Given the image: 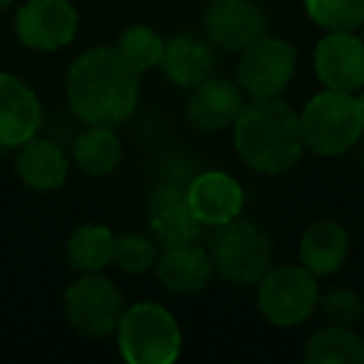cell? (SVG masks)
Masks as SVG:
<instances>
[{
  "instance_id": "cell-3",
  "label": "cell",
  "mask_w": 364,
  "mask_h": 364,
  "mask_svg": "<svg viewBox=\"0 0 364 364\" xmlns=\"http://www.w3.org/2000/svg\"><path fill=\"white\" fill-rule=\"evenodd\" d=\"M299 130L314 155L334 157L352 150L364 132L359 97L339 90L319 92L299 112Z\"/></svg>"
},
{
  "instance_id": "cell-14",
  "label": "cell",
  "mask_w": 364,
  "mask_h": 364,
  "mask_svg": "<svg viewBox=\"0 0 364 364\" xmlns=\"http://www.w3.org/2000/svg\"><path fill=\"white\" fill-rule=\"evenodd\" d=\"M245 107V92L237 82L225 77H208L190 90L185 117L200 132H218L235 125Z\"/></svg>"
},
{
  "instance_id": "cell-7",
  "label": "cell",
  "mask_w": 364,
  "mask_h": 364,
  "mask_svg": "<svg viewBox=\"0 0 364 364\" xmlns=\"http://www.w3.org/2000/svg\"><path fill=\"white\" fill-rule=\"evenodd\" d=\"M319 287L317 277L302 264H284L272 267L257 289L259 312L274 327H297L317 309Z\"/></svg>"
},
{
  "instance_id": "cell-12",
  "label": "cell",
  "mask_w": 364,
  "mask_h": 364,
  "mask_svg": "<svg viewBox=\"0 0 364 364\" xmlns=\"http://www.w3.org/2000/svg\"><path fill=\"white\" fill-rule=\"evenodd\" d=\"M43 105L36 90L13 73H0V147H21L38 135Z\"/></svg>"
},
{
  "instance_id": "cell-24",
  "label": "cell",
  "mask_w": 364,
  "mask_h": 364,
  "mask_svg": "<svg viewBox=\"0 0 364 364\" xmlns=\"http://www.w3.org/2000/svg\"><path fill=\"white\" fill-rule=\"evenodd\" d=\"M304 6L327 33H354L364 26V0H304Z\"/></svg>"
},
{
  "instance_id": "cell-6",
  "label": "cell",
  "mask_w": 364,
  "mask_h": 364,
  "mask_svg": "<svg viewBox=\"0 0 364 364\" xmlns=\"http://www.w3.org/2000/svg\"><path fill=\"white\" fill-rule=\"evenodd\" d=\"M63 309L70 327L82 337H107L117 332V324L125 314V297L110 277L100 272H82L65 289Z\"/></svg>"
},
{
  "instance_id": "cell-15",
  "label": "cell",
  "mask_w": 364,
  "mask_h": 364,
  "mask_svg": "<svg viewBox=\"0 0 364 364\" xmlns=\"http://www.w3.org/2000/svg\"><path fill=\"white\" fill-rule=\"evenodd\" d=\"M195 218L210 228H220L240 218L245 193L240 182L228 172L210 170L198 175L185 190Z\"/></svg>"
},
{
  "instance_id": "cell-25",
  "label": "cell",
  "mask_w": 364,
  "mask_h": 364,
  "mask_svg": "<svg viewBox=\"0 0 364 364\" xmlns=\"http://www.w3.org/2000/svg\"><path fill=\"white\" fill-rule=\"evenodd\" d=\"M160 257L157 240L147 237L142 232H122L112 240V264L127 274H142L147 269H155Z\"/></svg>"
},
{
  "instance_id": "cell-27",
  "label": "cell",
  "mask_w": 364,
  "mask_h": 364,
  "mask_svg": "<svg viewBox=\"0 0 364 364\" xmlns=\"http://www.w3.org/2000/svg\"><path fill=\"white\" fill-rule=\"evenodd\" d=\"M13 3H16V0H0V11H8Z\"/></svg>"
},
{
  "instance_id": "cell-21",
  "label": "cell",
  "mask_w": 364,
  "mask_h": 364,
  "mask_svg": "<svg viewBox=\"0 0 364 364\" xmlns=\"http://www.w3.org/2000/svg\"><path fill=\"white\" fill-rule=\"evenodd\" d=\"M307 364H364V337L352 327L327 324L304 344Z\"/></svg>"
},
{
  "instance_id": "cell-5",
  "label": "cell",
  "mask_w": 364,
  "mask_h": 364,
  "mask_svg": "<svg viewBox=\"0 0 364 364\" xmlns=\"http://www.w3.org/2000/svg\"><path fill=\"white\" fill-rule=\"evenodd\" d=\"M208 250L215 269L237 287L257 284L272 269V240L262 228L252 223L232 220L215 228Z\"/></svg>"
},
{
  "instance_id": "cell-2",
  "label": "cell",
  "mask_w": 364,
  "mask_h": 364,
  "mask_svg": "<svg viewBox=\"0 0 364 364\" xmlns=\"http://www.w3.org/2000/svg\"><path fill=\"white\" fill-rule=\"evenodd\" d=\"M235 150L247 167L262 175H282L304 150L299 115L279 97H252L232 125Z\"/></svg>"
},
{
  "instance_id": "cell-17",
  "label": "cell",
  "mask_w": 364,
  "mask_h": 364,
  "mask_svg": "<svg viewBox=\"0 0 364 364\" xmlns=\"http://www.w3.org/2000/svg\"><path fill=\"white\" fill-rule=\"evenodd\" d=\"M160 68L172 85L182 87V90H193L200 82L213 77L215 50L208 38L188 36V33L175 36L172 41H167Z\"/></svg>"
},
{
  "instance_id": "cell-8",
  "label": "cell",
  "mask_w": 364,
  "mask_h": 364,
  "mask_svg": "<svg viewBox=\"0 0 364 364\" xmlns=\"http://www.w3.org/2000/svg\"><path fill=\"white\" fill-rule=\"evenodd\" d=\"M297 68V50L282 38L262 36L240 53L237 85L250 97H279Z\"/></svg>"
},
{
  "instance_id": "cell-18",
  "label": "cell",
  "mask_w": 364,
  "mask_h": 364,
  "mask_svg": "<svg viewBox=\"0 0 364 364\" xmlns=\"http://www.w3.org/2000/svg\"><path fill=\"white\" fill-rule=\"evenodd\" d=\"M16 172L26 188L36 193H53L68 180V157L53 140L33 137L18 147Z\"/></svg>"
},
{
  "instance_id": "cell-29",
  "label": "cell",
  "mask_w": 364,
  "mask_h": 364,
  "mask_svg": "<svg viewBox=\"0 0 364 364\" xmlns=\"http://www.w3.org/2000/svg\"><path fill=\"white\" fill-rule=\"evenodd\" d=\"M362 43H364V36H362Z\"/></svg>"
},
{
  "instance_id": "cell-16",
  "label": "cell",
  "mask_w": 364,
  "mask_h": 364,
  "mask_svg": "<svg viewBox=\"0 0 364 364\" xmlns=\"http://www.w3.org/2000/svg\"><path fill=\"white\" fill-rule=\"evenodd\" d=\"M155 272L167 292L195 294L208 287L215 264L208 247H200L198 242H188L162 247V255L155 262Z\"/></svg>"
},
{
  "instance_id": "cell-1",
  "label": "cell",
  "mask_w": 364,
  "mask_h": 364,
  "mask_svg": "<svg viewBox=\"0 0 364 364\" xmlns=\"http://www.w3.org/2000/svg\"><path fill=\"white\" fill-rule=\"evenodd\" d=\"M68 105L87 125H117L140 100V73L117 48H92L73 63L65 80Z\"/></svg>"
},
{
  "instance_id": "cell-26",
  "label": "cell",
  "mask_w": 364,
  "mask_h": 364,
  "mask_svg": "<svg viewBox=\"0 0 364 364\" xmlns=\"http://www.w3.org/2000/svg\"><path fill=\"white\" fill-rule=\"evenodd\" d=\"M317 309L329 324H342V327H352L364 317V299L354 289L347 287H334L329 292L319 294Z\"/></svg>"
},
{
  "instance_id": "cell-4",
  "label": "cell",
  "mask_w": 364,
  "mask_h": 364,
  "mask_svg": "<svg viewBox=\"0 0 364 364\" xmlns=\"http://www.w3.org/2000/svg\"><path fill=\"white\" fill-rule=\"evenodd\" d=\"M117 344L130 364H170L180 357L182 332L162 304L137 302L125 307L117 324Z\"/></svg>"
},
{
  "instance_id": "cell-23",
  "label": "cell",
  "mask_w": 364,
  "mask_h": 364,
  "mask_svg": "<svg viewBox=\"0 0 364 364\" xmlns=\"http://www.w3.org/2000/svg\"><path fill=\"white\" fill-rule=\"evenodd\" d=\"M167 41L150 26H130L117 41V50L122 53L127 63L137 73H147L152 68H160L165 55Z\"/></svg>"
},
{
  "instance_id": "cell-11",
  "label": "cell",
  "mask_w": 364,
  "mask_h": 364,
  "mask_svg": "<svg viewBox=\"0 0 364 364\" xmlns=\"http://www.w3.org/2000/svg\"><path fill=\"white\" fill-rule=\"evenodd\" d=\"M314 73L327 90L364 87V43L354 33H327L314 48Z\"/></svg>"
},
{
  "instance_id": "cell-20",
  "label": "cell",
  "mask_w": 364,
  "mask_h": 364,
  "mask_svg": "<svg viewBox=\"0 0 364 364\" xmlns=\"http://www.w3.org/2000/svg\"><path fill=\"white\" fill-rule=\"evenodd\" d=\"M73 160L85 175H110L122 160V142L112 125H90L75 137Z\"/></svg>"
},
{
  "instance_id": "cell-22",
  "label": "cell",
  "mask_w": 364,
  "mask_h": 364,
  "mask_svg": "<svg viewBox=\"0 0 364 364\" xmlns=\"http://www.w3.org/2000/svg\"><path fill=\"white\" fill-rule=\"evenodd\" d=\"M112 230L102 225H80L68 237L65 257L77 272H102L112 262Z\"/></svg>"
},
{
  "instance_id": "cell-9",
  "label": "cell",
  "mask_w": 364,
  "mask_h": 364,
  "mask_svg": "<svg viewBox=\"0 0 364 364\" xmlns=\"http://www.w3.org/2000/svg\"><path fill=\"white\" fill-rule=\"evenodd\" d=\"M16 36L31 50H60L75 41L77 11L68 0H26L16 13Z\"/></svg>"
},
{
  "instance_id": "cell-10",
  "label": "cell",
  "mask_w": 364,
  "mask_h": 364,
  "mask_svg": "<svg viewBox=\"0 0 364 364\" xmlns=\"http://www.w3.org/2000/svg\"><path fill=\"white\" fill-rule=\"evenodd\" d=\"M203 28L213 46L242 53L264 36L267 18L255 0H210L203 13Z\"/></svg>"
},
{
  "instance_id": "cell-13",
  "label": "cell",
  "mask_w": 364,
  "mask_h": 364,
  "mask_svg": "<svg viewBox=\"0 0 364 364\" xmlns=\"http://www.w3.org/2000/svg\"><path fill=\"white\" fill-rule=\"evenodd\" d=\"M147 223H150L152 237L162 247L198 242L200 228H203V223L195 218L193 208H190L185 190L175 188V185H160L150 195Z\"/></svg>"
},
{
  "instance_id": "cell-19",
  "label": "cell",
  "mask_w": 364,
  "mask_h": 364,
  "mask_svg": "<svg viewBox=\"0 0 364 364\" xmlns=\"http://www.w3.org/2000/svg\"><path fill=\"white\" fill-rule=\"evenodd\" d=\"M349 252V235L339 223L319 220L304 230L299 240V259L314 277L334 274L344 264Z\"/></svg>"
},
{
  "instance_id": "cell-28",
  "label": "cell",
  "mask_w": 364,
  "mask_h": 364,
  "mask_svg": "<svg viewBox=\"0 0 364 364\" xmlns=\"http://www.w3.org/2000/svg\"><path fill=\"white\" fill-rule=\"evenodd\" d=\"M359 110H362V125H364V95L359 97Z\"/></svg>"
}]
</instances>
